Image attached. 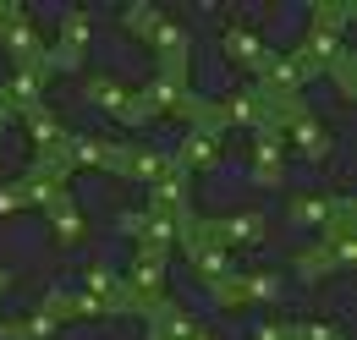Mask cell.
<instances>
[{
    "mask_svg": "<svg viewBox=\"0 0 357 340\" xmlns=\"http://www.w3.org/2000/svg\"><path fill=\"white\" fill-rule=\"evenodd\" d=\"M181 236H198V242H215V247H253L264 236V214L259 209H236V214H215V219H192Z\"/></svg>",
    "mask_w": 357,
    "mask_h": 340,
    "instance_id": "cell-1",
    "label": "cell"
},
{
    "mask_svg": "<svg viewBox=\"0 0 357 340\" xmlns=\"http://www.w3.org/2000/svg\"><path fill=\"white\" fill-rule=\"evenodd\" d=\"M204 105H209V99L187 93V83H171V77H154V83L137 93L143 121H154V116H176V121H187V127H198V121H204Z\"/></svg>",
    "mask_w": 357,
    "mask_h": 340,
    "instance_id": "cell-2",
    "label": "cell"
},
{
    "mask_svg": "<svg viewBox=\"0 0 357 340\" xmlns=\"http://www.w3.org/2000/svg\"><path fill=\"white\" fill-rule=\"evenodd\" d=\"M61 160H66V170H110V176H127L132 148H116V143H99V137H66Z\"/></svg>",
    "mask_w": 357,
    "mask_h": 340,
    "instance_id": "cell-3",
    "label": "cell"
},
{
    "mask_svg": "<svg viewBox=\"0 0 357 340\" xmlns=\"http://www.w3.org/2000/svg\"><path fill=\"white\" fill-rule=\"evenodd\" d=\"M149 49L160 55V77H171V83H187V28L171 22V17H160L154 28H149Z\"/></svg>",
    "mask_w": 357,
    "mask_h": 340,
    "instance_id": "cell-4",
    "label": "cell"
},
{
    "mask_svg": "<svg viewBox=\"0 0 357 340\" xmlns=\"http://www.w3.org/2000/svg\"><path fill=\"white\" fill-rule=\"evenodd\" d=\"M66 181H72L66 160H61V154H39V160L28 165V176H22V192H28L33 209H50V203L66 192Z\"/></svg>",
    "mask_w": 357,
    "mask_h": 340,
    "instance_id": "cell-5",
    "label": "cell"
},
{
    "mask_svg": "<svg viewBox=\"0 0 357 340\" xmlns=\"http://www.w3.org/2000/svg\"><path fill=\"white\" fill-rule=\"evenodd\" d=\"M83 93H89V105H99L105 116H116L121 127H143V110H137V93H127V83H116V77H105V72H93L89 83H83Z\"/></svg>",
    "mask_w": 357,
    "mask_h": 340,
    "instance_id": "cell-6",
    "label": "cell"
},
{
    "mask_svg": "<svg viewBox=\"0 0 357 340\" xmlns=\"http://www.w3.org/2000/svg\"><path fill=\"white\" fill-rule=\"evenodd\" d=\"M45 77H50V61L45 66H17L6 88H0V116L11 121V116H28L33 105H39V93H45Z\"/></svg>",
    "mask_w": 357,
    "mask_h": 340,
    "instance_id": "cell-7",
    "label": "cell"
},
{
    "mask_svg": "<svg viewBox=\"0 0 357 340\" xmlns=\"http://www.w3.org/2000/svg\"><path fill=\"white\" fill-rule=\"evenodd\" d=\"M280 127L264 121V127L253 132V181L259 187H286V154H280Z\"/></svg>",
    "mask_w": 357,
    "mask_h": 340,
    "instance_id": "cell-8",
    "label": "cell"
},
{
    "mask_svg": "<svg viewBox=\"0 0 357 340\" xmlns=\"http://www.w3.org/2000/svg\"><path fill=\"white\" fill-rule=\"evenodd\" d=\"M303 72H308V83L319 72H335V66H347V44L335 39V33H324V28H308V39L297 44V55H291Z\"/></svg>",
    "mask_w": 357,
    "mask_h": 340,
    "instance_id": "cell-9",
    "label": "cell"
},
{
    "mask_svg": "<svg viewBox=\"0 0 357 340\" xmlns=\"http://www.w3.org/2000/svg\"><path fill=\"white\" fill-rule=\"evenodd\" d=\"M89 11H66L61 17V44L55 49H45V61H50V72H66V66H77L83 61V49H89Z\"/></svg>",
    "mask_w": 357,
    "mask_h": 340,
    "instance_id": "cell-10",
    "label": "cell"
},
{
    "mask_svg": "<svg viewBox=\"0 0 357 340\" xmlns=\"http://www.w3.org/2000/svg\"><path fill=\"white\" fill-rule=\"evenodd\" d=\"M220 49L231 55V61H236V66H248L253 77H264L269 61H275V49H269V44L259 39L253 28H225V33H220Z\"/></svg>",
    "mask_w": 357,
    "mask_h": 340,
    "instance_id": "cell-11",
    "label": "cell"
},
{
    "mask_svg": "<svg viewBox=\"0 0 357 340\" xmlns=\"http://www.w3.org/2000/svg\"><path fill=\"white\" fill-rule=\"evenodd\" d=\"M303 83H308V72H303L291 55H275L269 72H264V83H259V93H264L269 105H275V99H303Z\"/></svg>",
    "mask_w": 357,
    "mask_h": 340,
    "instance_id": "cell-12",
    "label": "cell"
},
{
    "mask_svg": "<svg viewBox=\"0 0 357 340\" xmlns=\"http://www.w3.org/2000/svg\"><path fill=\"white\" fill-rule=\"evenodd\" d=\"M176 160V170H209L215 160H220V137L215 132H204V127H192L187 137H181V148L171 154Z\"/></svg>",
    "mask_w": 357,
    "mask_h": 340,
    "instance_id": "cell-13",
    "label": "cell"
},
{
    "mask_svg": "<svg viewBox=\"0 0 357 340\" xmlns=\"http://www.w3.org/2000/svg\"><path fill=\"white\" fill-rule=\"evenodd\" d=\"M0 44H6V55H11L17 66H45V39L28 28V17H17V22L0 33Z\"/></svg>",
    "mask_w": 357,
    "mask_h": 340,
    "instance_id": "cell-14",
    "label": "cell"
},
{
    "mask_svg": "<svg viewBox=\"0 0 357 340\" xmlns=\"http://www.w3.org/2000/svg\"><path fill=\"white\" fill-rule=\"evenodd\" d=\"M28 137H33V148H39V154H61L72 132L61 127V116H55V110L33 105V110H28Z\"/></svg>",
    "mask_w": 357,
    "mask_h": 340,
    "instance_id": "cell-15",
    "label": "cell"
},
{
    "mask_svg": "<svg viewBox=\"0 0 357 340\" xmlns=\"http://www.w3.org/2000/svg\"><path fill=\"white\" fill-rule=\"evenodd\" d=\"M335 209H341V198H313V192H291V203H286V219L291 225H330L335 219Z\"/></svg>",
    "mask_w": 357,
    "mask_h": 340,
    "instance_id": "cell-16",
    "label": "cell"
},
{
    "mask_svg": "<svg viewBox=\"0 0 357 340\" xmlns=\"http://www.w3.org/2000/svg\"><path fill=\"white\" fill-rule=\"evenodd\" d=\"M45 219H50V236H55L61 247H77V242H83V214H77V203H72L66 192L45 209Z\"/></svg>",
    "mask_w": 357,
    "mask_h": 340,
    "instance_id": "cell-17",
    "label": "cell"
},
{
    "mask_svg": "<svg viewBox=\"0 0 357 340\" xmlns=\"http://www.w3.org/2000/svg\"><path fill=\"white\" fill-rule=\"evenodd\" d=\"M181 242H187V258H192L198 280H225V275H231V253H225V247L198 242V236H181Z\"/></svg>",
    "mask_w": 357,
    "mask_h": 340,
    "instance_id": "cell-18",
    "label": "cell"
},
{
    "mask_svg": "<svg viewBox=\"0 0 357 340\" xmlns=\"http://www.w3.org/2000/svg\"><path fill=\"white\" fill-rule=\"evenodd\" d=\"M192 330H198V324L181 313L176 302H160L154 318H149V340H192Z\"/></svg>",
    "mask_w": 357,
    "mask_h": 340,
    "instance_id": "cell-19",
    "label": "cell"
},
{
    "mask_svg": "<svg viewBox=\"0 0 357 340\" xmlns=\"http://www.w3.org/2000/svg\"><path fill=\"white\" fill-rule=\"evenodd\" d=\"M45 313H55L61 324H66V318H110L89 291H83V297H72V291H50V297H45Z\"/></svg>",
    "mask_w": 357,
    "mask_h": 340,
    "instance_id": "cell-20",
    "label": "cell"
},
{
    "mask_svg": "<svg viewBox=\"0 0 357 340\" xmlns=\"http://www.w3.org/2000/svg\"><path fill=\"white\" fill-rule=\"evenodd\" d=\"M171 170H176L171 154H154V148H132V160H127V176H132V181H149V187H160Z\"/></svg>",
    "mask_w": 357,
    "mask_h": 340,
    "instance_id": "cell-21",
    "label": "cell"
},
{
    "mask_svg": "<svg viewBox=\"0 0 357 340\" xmlns=\"http://www.w3.org/2000/svg\"><path fill=\"white\" fill-rule=\"evenodd\" d=\"M231 280H236L242 307H248V302H275L280 297V280H275V275H231Z\"/></svg>",
    "mask_w": 357,
    "mask_h": 340,
    "instance_id": "cell-22",
    "label": "cell"
},
{
    "mask_svg": "<svg viewBox=\"0 0 357 340\" xmlns=\"http://www.w3.org/2000/svg\"><path fill=\"white\" fill-rule=\"evenodd\" d=\"M347 22H352V6H347V0H313V28H324V33L341 39Z\"/></svg>",
    "mask_w": 357,
    "mask_h": 340,
    "instance_id": "cell-23",
    "label": "cell"
},
{
    "mask_svg": "<svg viewBox=\"0 0 357 340\" xmlns=\"http://www.w3.org/2000/svg\"><path fill=\"white\" fill-rule=\"evenodd\" d=\"M297 275H303V280H324V275H335V258L324 253V247H308V253H297Z\"/></svg>",
    "mask_w": 357,
    "mask_h": 340,
    "instance_id": "cell-24",
    "label": "cell"
},
{
    "mask_svg": "<svg viewBox=\"0 0 357 340\" xmlns=\"http://www.w3.org/2000/svg\"><path fill=\"white\" fill-rule=\"evenodd\" d=\"M121 22L132 28L137 39H149V28L160 22V11H154V6H127V11H121Z\"/></svg>",
    "mask_w": 357,
    "mask_h": 340,
    "instance_id": "cell-25",
    "label": "cell"
},
{
    "mask_svg": "<svg viewBox=\"0 0 357 340\" xmlns=\"http://www.w3.org/2000/svg\"><path fill=\"white\" fill-rule=\"evenodd\" d=\"M143 225H149V209H121L116 214V231H121L127 242H143Z\"/></svg>",
    "mask_w": 357,
    "mask_h": 340,
    "instance_id": "cell-26",
    "label": "cell"
},
{
    "mask_svg": "<svg viewBox=\"0 0 357 340\" xmlns=\"http://www.w3.org/2000/svg\"><path fill=\"white\" fill-rule=\"evenodd\" d=\"M291 340H347L335 324H291Z\"/></svg>",
    "mask_w": 357,
    "mask_h": 340,
    "instance_id": "cell-27",
    "label": "cell"
},
{
    "mask_svg": "<svg viewBox=\"0 0 357 340\" xmlns=\"http://www.w3.org/2000/svg\"><path fill=\"white\" fill-rule=\"evenodd\" d=\"M22 209H28V192H22V181L0 187V214H22Z\"/></svg>",
    "mask_w": 357,
    "mask_h": 340,
    "instance_id": "cell-28",
    "label": "cell"
},
{
    "mask_svg": "<svg viewBox=\"0 0 357 340\" xmlns=\"http://www.w3.org/2000/svg\"><path fill=\"white\" fill-rule=\"evenodd\" d=\"M209 291H215V302L220 307H242V297H236V280L225 275V280H209Z\"/></svg>",
    "mask_w": 357,
    "mask_h": 340,
    "instance_id": "cell-29",
    "label": "cell"
},
{
    "mask_svg": "<svg viewBox=\"0 0 357 340\" xmlns=\"http://www.w3.org/2000/svg\"><path fill=\"white\" fill-rule=\"evenodd\" d=\"M253 340H291V324H259Z\"/></svg>",
    "mask_w": 357,
    "mask_h": 340,
    "instance_id": "cell-30",
    "label": "cell"
},
{
    "mask_svg": "<svg viewBox=\"0 0 357 340\" xmlns=\"http://www.w3.org/2000/svg\"><path fill=\"white\" fill-rule=\"evenodd\" d=\"M17 17H22V6H11V0H6V6H0V33H6V28L17 22Z\"/></svg>",
    "mask_w": 357,
    "mask_h": 340,
    "instance_id": "cell-31",
    "label": "cell"
},
{
    "mask_svg": "<svg viewBox=\"0 0 357 340\" xmlns=\"http://www.w3.org/2000/svg\"><path fill=\"white\" fill-rule=\"evenodd\" d=\"M6 286H11V269H6V263H0V297H6Z\"/></svg>",
    "mask_w": 357,
    "mask_h": 340,
    "instance_id": "cell-32",
    "label": "cell"
},
{
    "mask_svg": "<svg viewBox=\"0 0 357 340\" xmlns=\"http://www.w3.org/2000/svg\"><path fill=\"white\" fill-rule=\"evenodd\" d=\"M192 340H215V335H204V330H192Z\"/></svg>",
    "mask_w": 357,
    "mask_h": 340,
    "instance_id": "cell-33",
    "label": "cell"
}]
</instances>
